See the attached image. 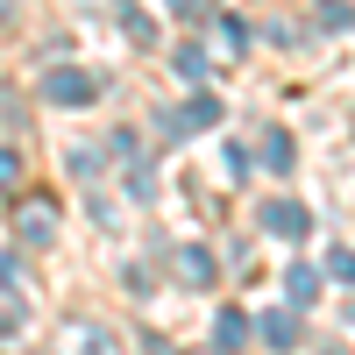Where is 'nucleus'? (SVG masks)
I'll list each match as a JSON object with an SVG mask.
<instances>
[{"mask_svg":"<svg viewBox=\"0 0 355 355\" xmlns=\"http://www.w3.org/2000/svg\"><path fill=\"white\" fill-rule=\"evenodd\" d=\"M256 220L270 227V234H284V242H299V234L313 227V214H306V206H291V199H270V206H263Z\"/></svg>","mask_w":355,"mask_h":355,"instance_id":"nucleus-1","label":"nucleus"},{"mask_svg":"<svg viewBox=\"0 0 355 355\" xmlns=\"http://www.w3.org/2000/svg\"><path fill=\"white\" fill-rule=\"evenodd\" d=\"M21 242H57V206L50 199H21Z\"/></svg>","mask_w":355,"mask_h":355,"instance_id":"nucleus-2","label":"nucleus"},{"mask_svg":"<svg viewBox=\"0 0 355 355\" xmlns=\"http://www.w3.org/2000/svg\"><path fill=\"white\" fill-rule=\"evenodd\" d=\"M214 121H220V100H214V93H199L185 114H171V128H178V135H185V128H214Z\"/></svg>","mask_w":355,"mask_h":355,"instance_id":"nucleus-3","label":"nucleus"},{"mask_svg":"<svg viewBox=\"0 0 355 355\" xmlns=\"http://www.w3.org/2000/svg\"><path fill=\"white\" fill-rule=\"evenodd\" d=\"M93 93H100V85L85 78V71H57V78H50V100H64V107H78V100H93Z\"/></svg>","mask_w":355,"mask_h":355,"instance_id":"nucleus-4","label":"nucleus"},{"mask_svg":"<svg viewBox=\"0 0 355 355\" xmlns=\"http://www.w3.org/2000/svg\"><path fill=\"white\" fill-rule=\"evenodd\" d=\"M284 291H291V306H313V299H320V277H313V270H299V263H291Z\"/></svg>","mask_w":355,"mask_h":355,"instance_id":"nucleus-5","label":"nucleus"},{"mask_svg":"<svg viewBox=\"0 0 355 355\" xmlns=\"http://www.w3.org/2000/svg\"><path fill=\"white\" fill-rule=\"evenodd\" d=\"M178 270H185L192 284H214V256H206V249H185V256H178Z\"/></svg>","mask_w":355,"mask_h":355,"instance_id":"nucleus-6","label":"nucleus"},{"mask_svg":"<svg viewBox=\"0 0 355 355\" xmlns=\"http://www.w3.org/2000/svg\"><path fill=\"white\" fill-rule=\"evenodd\" d=\"M242 334H249V320H242V313H220V320H214V341H220V348H234Z\"/></svg>","mask_w":355,"mask_h":355,"instance_id":"nucleus-7","label":"nucleus"},{"mask_svg":"<svg viewBox=\"0 0 355 355\" xmlns=\"http://www.w3.org/2000/svg\"><path fill=\"white\" fill-rule=\"evenodd\" d=\"M121 28H128V43H157V28H150V15H135V8H121Z\"/></svg>","mask_w":355,"mask_h":355,"instance_id":"nucleus-8","label":"nucleus"},{"mask_svg":"<svg viewBox=\"0 0 355 355\" xmlns=\"http://www.w3.org/2000/svg\"><path fill=\"white\" fill-rule=\"evenodd\" d=\"M171 71L185 78V85H199V78H206V57H199V50H178V64H171Z\"/></svg>","mask_w":355,"mask_h":355,"instance_id":"nucleus-9","label":"nucleus"},{"mask_svg":"<svg viewBox=\"0 0 355 355\" xmlns=\"http://www.w3.org/2000/svg\"><path fill=\"white\" fill-rule=\"evenodd\" d=\"M263 334H270L277 348H291V341H299V327H291V313H270V320H263Z\"/></svg>","mask_w":355,"mask_h":355,"instance_id":"nucleus-10","label":"nucleus"},{"mask_svg":"<svg viewBox=\"0 0 355 355\" xmlns=\"http://www.w3.org/2000/svg\"><path fill=\"white\" fill-rule=\"evenodd\" d=\"M263 164H270V171H291V135H270V142H263Z\"/></svg>","mask_w":355,"mask_h":355,"instance_id":"nucleus-11","label":"nucleus"},{"mask_svg":"<svg viewBox=\"0 0 355 355\" xmlns=\"http://www.w3.org/2000/svg\"><path fill=\"white\" fill-rule=\"evenodd\" d=\"M15 185H21V157L0 150V192H15Z\"/></svg>","mask_w":355,"mask_h":355,"instance_id":"nucleus-12","label":"nucleus"},{"mask_svg":"<svg viewBox=\"0 0 355 355\" xmlns=\"http://www.w3.org/2000/svg\"><path fill=\"white\" fill-rule=\"evenodd\" d=\"M320 21H327V28H348V0H320Z\"/></svg>","mask_w":355,"mask_h":355,"instance_id":"nucleus-13","label":"nucleus"},{"mask_svg":"<svg viewBox=\"0 0 355 355\" xmlns=\"http://www.w3.org/2000/svg\"><path fill=\"white\" fill-rule=\"evenodd\" d=\"M327 270H334L341 284H355V249H334V263H327Z\"/></svg>","mask_w":355,"mask_h":355,"instance_id":"nucleus-14","label":"nucleus"},{"mask_svg":"<svg viewBox=\"0 0 355 355\" xmlns=\"http://www.w3.org/2000/svg\"><path fill=\"white\" fill-rule=\"evenodd\" d=\"M0 15H15V0H0Z\"/></svg>","mask_w":355,"mask_h":355,"instance_id":"nucleus-15","label":"nucleus"}]
</instances>
